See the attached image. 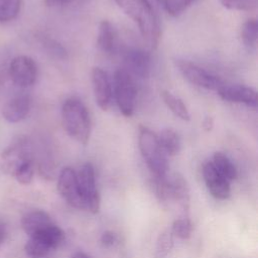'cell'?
<instances>
[{"label": "cell", "instance_id": "cell-1", "mask_svg": "<svg viewBox=\"0 0 258 258\" xmlns=\"http://www.w3.org/2000/svg\"><path fill=\"white\" fill-rule=\"evenodd\" d=\"M138 26L143 39L156 48L160 38L158 18L148 0H114Z\"/></svg>", "mask_w": 258, "mask_h": 258}, {"label": "cell", "instance_id": "cell-2", "mask_svg": "<svg viewBox=\"0 0 258 258\" xmlns=\"http://www.w3.org/2000/svg\"><path fill=\"white\" fill-rule=\"evenodd\" d=\"M61 122L67 134L81 144H87L91 134V118L87 107L77 98L67 99L61 107Z\"/></svg>", "mask_w": 258, "mask_h": 258}, {"label": "cell", "instance_id": "cell-3", "mask_svg": "<svg viewBox=\"0 0 258 258\" xmlns=\"http://www.w3.org/2000/svg\"><path fill=\"white\" fill-rule=\"evenodd\" d=\"M138 146L152 176H165L168 174V160L162 151L157 135L145 126L139 127Z\"/></svg>", "mask_w": 258, "mask_h": 258}, {"label": "cell", "instance_id": "cell-4", "mask_svg": "<svg viewBox=\"0 0 258 258\" xmlns=\"http://www.w3.org/2000/svg\"><path fill=\"white\" fill-rule=\"evenodd\" d=\"M64 232L55 224L29 236L24 246L26 255L30 258H43L51 250L58 248L64 241Z\"/></svg>", "mask_w": 258, "mask_h": 258}, {"label": "cell", "instance_id": "cell-5", "mask_svg": "<svg viewBox=\"0 0 258 258\" xmlns=\"http://www.w3.org/2000/svg\"><path fill=\"white\" fill-rule=\"evenodd\" d=\"M114 96L122 115L131 117L135 110L137 88L133 77L125 69H118L114 74Z\"/></svg>", "mask_w": 258, "mask_h": 258}, {"label": "cell", "instance_id": "cell-6", "mask_svg": "<svg viewBox=\"0 0 258 258\" xmlns=\"http://www.w3.org/2000/svg\"><path fill=\"white\" fill-rule=\"evenodd\" d=\"M1 162L3 170L11 176H13L24 164L34 162L30 141L24 136L18 137L3 150L1 154Z\"/></svg>", "mask_w": 258, "mask_h": 258}, {"label": "cell", "instance_id": "cell-7", "mask_svg": "<svg viewBox=\"0 0 258 258\" xmlns=\"http://www.w3.org/2000/svg\"><path fill=\"white\" fill-rule=\"evenodd\" d=\"M77 173L79 189L84 203V210L97 214L101 207V198L96 185L95 168L92 163H84Z\"/></svg>", "mask_w": 258, "mask_h": 258}, {"label": "cell", "instance_id": "cell-8", "mask_svg": "<svg viewBox=\"0 0 258 258\" xmlns=\"http://www.w3.org/2000/svg\"><path fill=\"white\" fill-rule=\"evenodd\" d=\"M175 64L184 79L197 87L217 92L225 84L217 76L212 75L208 71L189 60L176 59Z\"/></svg>", "mask_w": 258, "mask_h": 258}, {"label": "cell", "instance_id": "cell-9", "mask_svg": "<svg viewBox=\"0 0 258 258\" xmlns=\"http://www.w3.org/2000/svg\"><path fill=\"white\" fill-rule=\"evenodd\" d=\"M9 77L17 87L28 88L36 81L37 66L30 56L18 55L9 64Z\"/></svg>", "mask_w": 258, "mask_h": 258}, {"label": "cell", "instance_id": "cell-10", "mask_svg": "<svg viewBox=\"0 0 258 258\" xmlns=\"http://www.w3.org/2000/svg\"><path fill=\"white\" fill-rule=\"evenodd\" d=\"M56 187L61 198L71 207L78 210H84V203L77 180V173L72 167H63L60 170L57 176Z\"/></svg>", "mask_w": 258, "mask_h": 258}, {"label": "cell", "instance_id": "cell-11", "mask_svg": "<svg viewBox=\"0 0 258 258\" xmlns=\"http://www.w3.org/2000/svg\"><path fill=\"white\" fill-rule=\"evenodd\" d=\"M203 177L210 194L217 200H227L231 195L230 181L221 175L213 165L207 161L203 166Z\"/></svg>", "mask_w": 258, "mask_h": 258}, {"label": "cell", "instance_id": "cell-12", "mask_svg": "<svg viewBox=\"0 0 258 258\" xmlns=\"http://www.w3.org/2000/svg\"><path fill=\"white\" fill-rule=\"evenodd\" d=\"M92 87L97 105L103 111H107L112 104V87L107 73L101 68L92 70Z\"/></svg>", "mask_w": 258, "mask_h": 258}, {"label": "cell", "instance_id": "cell-13", "mask_svg": "<svg viewBox=\"0 0 258 258\" xmlns=\"http://www.w3.org/2000/svg\"><path fill=\"white\" fill-rule=\"evenodd\" d=\"M218 95L224 101L244 104L254 110L257 109V93L254 89L243 85L224 84L218 91Z\"/></svg>", "mask_w": 258, "mask_h": 258}, {"label": "cell", "instance_id": "cell-14", "mask_svg": "<svg viewBox=\"0 0 258 258\" xmlns=\"http://www.w3.org/2000/svg\"><path fill=\"white\" fill-rule=\"evenodd\" d=\"M125 70L132 76L144 79L149 76L151 58L148 52L141 48H129L124 53Z\"/></svg>", "mask_w": 258, "mask_h": 258}, {"label": "cell", "instance_id": "cell-15", "mask_svg": "<svg viewBox=\"0 0 258 258\" xmlns=\"http://www.w3.org/2000/svg\"><path fill=\"white\" fill-rule=\"evenodd\" d=\"M30 98L28 95H16L9 99L2 108L3 118L10 123L23 120L30 111Z\"/></svg>", "mask_w": 258, "mask_h": 258}, {"label": "cell", "instance_id": "cell-16", "mask_svg": "<svg viewBox=\"0 0 258 258\" xmlns=\"http://www.w3.org/2000/svg\"><path fill=\"white\" fill-rule=\"evenodd\" d=\"M168 180L170 185L171 201L178 203L183 211V217H188L190 191L186 179L180 173L174 172L173 174L168 175Z\"/></svg>", "mask_w": 258, "mask_h": 258}, {"label": "cell", "instance_id": "cell-17", "mask_svg": "<svg viewBox=\"0 0 258 258\" xmlns=\"http://www.w3.org/2000/svg\"><path fill=\"white\" fill-rule=\"evenodd\" d=\"M54 224L50 216L41 210H34L26 213L21 218V228L29 236Z\"/></svg>", "mask_w": 258, "mask_h": 258}, {"label": "cell", "instance_id": "cell-18", "mask_svg": "<svg viewBox=\"0 0 258 258\" xmlns=\"http://www.w3.org/2000/svg\"><path fill=\"white\" fill-rule=\"evenodd\" d=\"M98 47L106 53H114L118 47V32L108 20H103L99 25L97 36Z\"/></svg>", "mask_w": 258, "mask_h": 258}, {"label": "cell", "instance_id": "cell-19", "mask_svg": "<svg viewBox=\"0 0 258 258\" xmlns=\"http://www.w3.org/2000/svg\"><path fill=\"white\" fill-rule=\"evenodd\" d=\"M157 138L162 151L167 157L175 156L179 152L180 140L178 134L174 130L170 128H165L161 130Z\"/></svg>", "mask_w": 258, "mask_h": 258}, {"label": "cell", "instance_id": "cell-20", "mask_svg": "<svg viewBox=\"0 0 258 258\" xmlns=\"http://www.w3.org/2000/svg\"><path fill=\"white\" fill-rule=\"evenodd\" d=\"M160 97L165 104V106L179 119L182 121H189L190 120V114L185 106V104L181 101V99L174 96L172 93L162 90L160 92Z\"/></svg>", "mask_w": 258, "mask_h": 258}, {"label": "cell", "instance_id": "cell-21", "mask_svg": "<svg viewBox=\"0 0 258 258\" xmlns=\"http://www.w3.org/2000/svg\"><path fill=\"white\" fill-rule=\"evenodd\" d=\"M212 163L218 170V172L229 181H232L237 177L238 172L236 166L230 160V158L223 152H216L213 155Z\"/></svg>", "mask_w": 258, "mask_h": 258}, {"label": "cell", "instance_id": "cell-22", "mask_svg": "<svg viewBox=\"0 0 258 258\" xmlns=\"http://www.w3.org/2000/svg\"><path fill=\"white\" fill-rule=\"evenodd\" d=\"M150 186L155 198L160 203H168L169 201H171L168 174H166L165 176H152Z\"/></svg>", "mask_w": 258, "mask_h": 258}, {"label": "cell", "instance_id": "cell-23", "mask_svg": "<svg viewBox=\"0 0 258 258\" xmlns=\"http://www.w3.org/2000/svg\"><path fill=\"white\" fill-rule=\"evenodd\" d=\"M174 245V236L169 229L162 231L157 237L153 258H165L172 250Z\"/></svg>", "mask_w": 258, "mask_h": 258}, {"label": "cell", "instance_id": "cell-24", "mask_svg": "<svg viewBox=\"0 0 258 258\" xmlns=\"http://www.w3.org/2000/svg\"><path fill=\"white\" fill-rule=\"evenodd\" d=\"M241 38L246 46L250 48L256 46L258 39V23L255 18H250L243 23L241 28Z\"/></svg>", "mask_w": 258, "mask_h": 258}, {"label": "cell", "instance_id": "cell-25", "mask_svg": "<svg viewBox=\"0 0 258 258\" xmlns=\"http://www.w3.org/2000/svg\"><path fill=\"white\" fill-rule=\"evenodd\" d=\"M22 0H0V22L13 20L20 12Z\"/></svg>", "mask_w": 258, "mask_h": 258}, {"label": "cell", "instance_id": "cell-26", "mask_svg": "<svg viewBox=\"0 0 258 258\" xmlns=\"http://www.w3.org/2000/svg\"><path fill=\"white\" fill-rule=\"evenodd\" d=\"M192 223L189 217H181L173 221L171 225V233L174 237H177L182 240H186L190 238L192 234Z\"/></svg>", "mask_w": 258, "mask_h": 258}, {"label": "cell", "instance_id": "cell-27", "mask_svg": "<svg viewBox=\"0 0 258 258\" xmlns=\"http://www.w3.org/2000/svg\"><path fill=\"white\" fill-rule=\"evenodd\" d=\"M196 0H161L166 12L176 17L180 15Z\"/></svg>", "mask_w": 258, "mask_h": 258}, {"label": "cell", "instance_id": "cell-28", "mask_svg": "<svg viewBox=\"0 0 258 258\" xmlns=\"http://www.w3.org/2000/svg\"><path fill=\"white\" fill-rule=\"evenodd\" d=\"M34 175V162H28L24 164L22 167H20L16 173L13 175V177L21 184H29Z\"/></svg>", "mask_w": 258, "mask_h": 258}, {"label": "cell", "instance_id": "cell-29", "mask_svg": "<svg viewBox=\"0 0 258 258\" xmlns=\"http://www.w3.org/2000/svg\"><path fill=\"white\" fill-rule=\"evenodd\" d=\"M227 9L252 10L257 6V0H220Z\"/></svg>", "mask_w": 258, "mask_h": 258}, {"label": "cell", "instance_id": "cell-30", "mask_svg": "<svg viewBox=\"0 0 258 258\" xmlns=\"http://www.w3.org/2000/svg\"><path fill=\"white\" fill-rule=\"evenodd\" d=\"M100 241H101V244H102L103 247L111 248V247H114L115 245L118 244L119 238H118V235L116 233H114L113 231L108 230V231L103 232Z\"/></svg>", "mask_w": 258, "mask_h": 258}, {"label": "cell", "instance_id": "cell-31", "mask_svg": "<svg viewBox=\"0 0 258 258\" xmlns=\"http://www.w3.org/2000/svg\"><path fill=\"white\" fill-rule=\"evenodd\" d=\"M202 127H203V129L206 132H210L213 129V127H214V119H213V117L207 116L203 120V122H202Z\"/></svg>", "mask_w": 258, "mask_h": 258}, {"label": "cell", "instance_id": "cell-32", "mask_svg": "<svg viewBox=\"0 0 258 258\" xmlns=\"http://www.w3.org/2000/svg\"><path fill=\"white\" fill-rule=\"evenodd\" d=\"M72 0H44V4L48 7H54V6H59L67 4L71 2Z\"/></svg>", "mask_w": 258, "mask_h": 258}, {"label": "cell", "instance_id": "cell-33", "mask_svg": "<svg viewBox=\"0 0 258 258\" xmlns=\"http://www.w3.org/2000/svg\"><path fill=\"white\" fill-rule=\"evenodd\" d=\"M71 258H91L88 254H86L85 252H82V251H77L75 252Z\"/></svg>", "mask_w": 258, "mask_h": 258}, {"label": "cell", "instance_id": "cell-34", "mask_svg": "<svg viewBox=\"0 0 258 258\" xmlns=\"http://www.w3.org/2000/svg\"><path fill=\"white\" fill-rule=\"evenodd\" d=\"M5 235H6V231L5 228L2 224H0V245L3 243L4 239H5Z\"/></svg>", "mask_w": 258, "mask_h": 258}, {"label": "cell", "instance_id": "cell-35", "mask_svg": "<svg viewBox=\"0 0 258 258\" xmlns=\"http://www.w3.org/2000/svg\"><path fill=\"white\" fill-rule=\"evenodd\" d=\"M157 1H160V2H161V0H157Z\"/></svg>", "mask_w": 258, "mask_h": 258}]
</instances>
